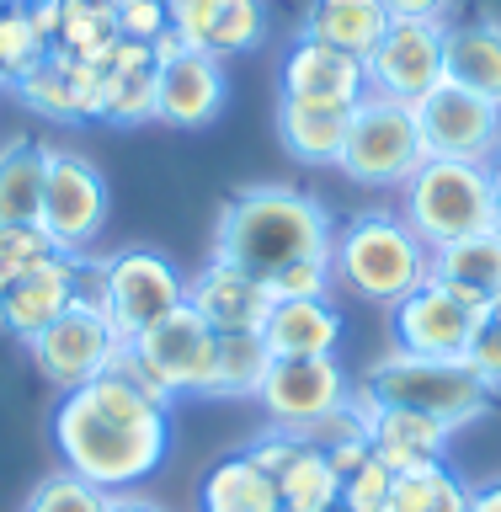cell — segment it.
<instances>
[{
  "mask_svg": "<svg viewBox=\"0 0 501 512\" xmlns=\"http://www.w3.org/2000/svg\"><path fill=\"white\" fill-rule=\"evenodd\" d=\"M171 443V406L144 395L123 374H102L59 400L54 411V448L64 470L102 491H134L166 464Z\"/></svg>",
  "mask_w": 501,
  "mask_h": 512,
  "instance_id": "obj_1",
  "label": "cell"
},
{
  "mask_svg": "<svg viewBox=\"0 0 501 512\" xmlns=\"http://www.w3.org/2000/svg\"><path fill=\"white\" fill-rule=\"evenodd\" d=\"M331 246H336L331 208L315 192L278 187V182L240 187L219 208V224H214V256L256 272V278H272V272H283L288 262H304V256H331Z\"/></svg>",
  "mask_w": 501,
  "mask_h": 512,
  "instance_id": "obj_2",
  "label": "cell"
},
{
  "mask_svg": "<svg viewBox=\"0 0 501 512\" xmlns=\"http://www.w3.org/2000/svg\"><path fill=\"white\" fill-rule=\"evenodd\" d=\"M331 272L347 294H358L379 310H395L411 288L427 283L432 272V251L416 240V230L400 214H384V208H368L352 224L336 230L331 246Z\"/></svg>",
  "mask_w": 501,
  "mask_h": 512,
  "instance_id": "obj_3",
  "label": "cell"
},
{
  "mask_svg": "<svg viewBox=\"0 0 501 512\" xmlns=\"http://www.w3.org/2000/svg\"><path fill=\"white\" fill-rule=\"evenodd\" d=\"M219 358V331H208V320L192 304H176L166 320H155L150 331H139L134 342L112 347L107 374H123L139 384L144 395H155L160 406H171L176 395H203L214 379Z\"/></svg>",
  "mask_w": 501,
  "mask_h": 512,
  "instance_id": "obj_4",
  "label": "cell"
},
{
  "mask_svg": "<svg viewBox=\"0 0 501 512\" xmlns=\"http://www.w3.org/2000/svg\"><path fill=\"white\" fill-rule=\"evenodd\" d=\"M400 219L411 224L427 251L496 230L491 171L475 160H422V171L400 187Z\"/></svg>",
  "mask_w": 501,
  "mask_h": 512,
  "instance_id": "obj_5",
  "label": "cell"
},
{
  "mask_svg": "<svg viewBox=\"0 0 501 512\" xmlns=\"http://www.w3.org/2000/svg\"><path fill=\"white\" fill-rule=\"evenodd\" d=\"M363 384L384 400V406L427 411L454 432L480 422V416L491 411V390L480 384V374L464 358H416V352L390 347L379 363H368Z\"/></svg>",
  "mask_w": 501,
  "mask_h": 512,
  "instance_id": "obj_6",
  "label": "cell"
},
{
  "mask_svg": "<svg viewBox=\"0 0 501 512\" xmlns=\"http://www.w3.org/2000/svg\"><path fill=\"white\" fill-rule=\"evenodd\" d=\"M427 160L422 128H416L411 102H395V96L368 91L358 107H352L347 123V144L336 171L358 187H406Z\"/></svg>",
  "mask_w": 501,
  "mask_h": 512,
  "instance_id": "obj_7",
  "label": "cell"
},
{
  "mask_svg": "<svg viewBox=\"0 0 501 512\" xmlns=\"http://www.w3.org/2000/svg\"><path fill=\"white\" fill-rule=\"evenodd\" d=\"M91 278H96V299H102L107 326L118 342H134L139 331L166 320L176 304H187V278L171 267V256H160L150 246L112 251L107 262L91 267Z\"/></svg>",
  "mask_w": 501,
  "mask_h": 512,
  "instance_id": "obj_8",
  "label": "cell"
},
{
  "mask_svg": "<svg viewBox=\"0 0 501 512\" xmlns=\"http://www.w3.org/2000/svg\"><path fill=\"white\" fill-rule=\"evenodd\" d=\"M112 214V192L107 176L91 155L64 150V144H48V176H43V208L38 224L43 235L54 240V251L64 256H86L91 240L107 230Z\"/></svg>",
  "mask_w": 501,
  "mask_h": 512,
  "instance_id": "obj_9",
  "label": "cell"
},
{
  "mask_svg": "<svg viewBox=\"0 0 501 512\" xmlns=\"http://www.w3.org/2000/svg\"><path fill=\"white\" fill-rule=\"evenodd\" d=\"M112 347H118V336H112L107 310H102V299H96L91 267H86V283H80V294H75L70 310L27 342L38 374L54 384L59 395H70V390H80V384L102 379L107 363H112Z\"/></svg>",
  "mask_w": 501,
  "mask_h": 512,
  "instance_id": "obj_10",
  "label": "cell"
},
{
  "mask_svg": "<svg viewBox=\"0 0 501 512\" xmlns=\"http://www.w3.org/2000/svg\"><path fill=\"white\" fill-rule=\"evenodd\" d=\"M416 112V128H422V144H427V160H486L501 150V107L486 102V96L454 86H432L422 102H411Z\"/></svg>",
  "mask_w": 501,
  "mask_h": 512,
  "instance_id": "obj_11",
  "label": "cell"
},
{
  "mask_svg": "<svg viewBox=\"0 0 501 512\" xmlns=\"http://www.w3.org/2000/svg\"><path fill=\"white\" fill-rule=\"evenodd\" d=\"M480 320H486L480 304L459 299L438 278H427L422 288H411L390 310V336L400 352H416V358H464L475 331H480Z\"/></svg>",
  "mask_w": 501,
  "mask_h": 512,
  "instance_id": "obj_12",
  "label": "cell"
},
{
  "mask_svg": "<svg viewBox=\"0 0 501 512\" xmlns=\"http://www.w3.org/2000/svg\"><path fill=\"white\" fill-rule=\"evenodd\" d=\"M368 91L395 102H422L432 86H443V22H400L390 16L384 38L363 54Z\"/></svg>",
  "mask_w": 501,
  "mask_h": 512,
  "instance_id": "obj_13",
  "label": "cell"
},
{
  "mask_svg": "<svg viewBox=\"0 0 501 512\" xmlns=\"http://www.w3.org/2000/svg\"><path fill=\"white\" fill-rule=\"evenodd\" d=\"M352 395L347 374L336 368V358H272L267 379H262V411L272 427L304 432L315 427L320 416L342 411Z\"/></svg>",
  "mask_w": 501,
  "mask_h": 512,
  "instance_id": "obj_14",
  "label": "cell"
},
{
  "mask_svg": "<svg viewBox=\"0 0 501 512\" xmlns=\"http://www.w3.org/2000/svg\"><path fill=\"white\" fill-rule=\"evenodd\" d=\"M86 267L91 262H80V256H64L54 251L48 262H38L32 272H22L6 294H0V331L16 336V342H32L43 326H54V320L75 304L80 294V283H86Z\"/></svg>",
  "mask_w": 501,
  "mask_h": 512,
  "instance_id": "obj_15",
  "label": "cell"
},
{
  "mask_svg": "<svg viewBox=\"0 0 501 512\" xmlns=\"http://www.w3.org/2000/svg\"><path fill=\"white\" fill-rule=\"evenodd\" d=\"M224 96H230V75H224V59L214 54L182 48L176 59L155 64V123L208 128L224 112Z\"/></svg>",
  "mask_w": 501,
  "mask_h": 512,
  "instance_id": "obj_16",
  "label": "cell"
},
{
  "mask_svg": "<svg viewBox=\"0 0 501 512\" xmlns=\"http://www.w3.org/2000/svg\"><path fill=\"white\" fill-rule=\"evenodd\" d=\"M347 400H352V411L363 416L368 443H374V459L390 464V470H416V464L443 459L448 438H454V427H443L438 416L406 411V406H384V400L368 390V384H358Z\"/></svg>",
  "mask_w": 501,
  "mask_h": 512,
  "instance_id": "obj_17",
  "label": "cell"
},
{
  "mask_svg": "<svg viewBox=\"0 0 501 512\" xmlns=\"http://www.w3.org/2000/svg\"><path fill=\"white\" fill-rule=\"evenodd\" d=\"M187 304L208 320V331L224 336V331H262V320L278 299H272L267 278L208 256V267L198 272V278H187Z\"/></svg>",
  "mask_w": 501,
  "mask_h": 512,
  "instance_id": "obj_18",
  "label": "cell"
},
{
  "mask_svg": "<svg viewBox=\"0 0 501 512\" xmlns=\"http://www.w3.org/2000/svg\"><path fill=\"white\" fill-rule=\"evenodd\" d=\"M283 96L294 102H326V107H358L368 96V75L358 54H342L331 43L299 38L283 59Z\"/></svg>",
  "mask_w": 501,
  "mask_h": 512,
  "instance_id": "obj_19",
  "label": "cell"
},
{
  "mask_svg": "<svg viewBox=\"0 0 501 512\" xmlns=\"http://www.w3.org/2000/svg\"><path fill=\"white\" fill-rule=\"evenodd\" d=\"M11 91L22 96L32 112H43V118L80 123V118H96V112H102V64L70 59V54H54V48H48V59L32 75L16 80Z\"/></svg>",
  "mask_w": 501,
  "mask_h": 512,
  "instance_id": "obj_20",
  "label": "cell"
},
{
  "mask_svg": "<svg viewBox=\"0 0 501 512\" xmlns=\"http://www.w3.org/2000/svg\"><path fill=\"white\" fill-rule=\"evenodd\" d=\"M107 123H155V54L150 43L118 38L112 54L102 59V112Z\"/></svg>",
  "mask_w": 501,
  "mask_h": 512,
  "instance_id": "obj_21",
  "label": "cell"
},
{
  "mask_svg": "<svg viewBox=\"0 0 501 512\" xmlns=\"http://www.w3.org/2000/svg\"><path fill=\"white\" fill-rule=\"evenodd\" d=\"M262 342L272 358H336L342 315L331 299H278L262 320Z\"/></svg>",
  "mask_w": 501,
  "mask_h": 512,
  "instance_id": "obj_22",
  "label": "cell"
},
{
  "mask_svg": "<svg viewBox=\"0 0 501 512\" xmlns=\"http://www.w3.org/2000/svg\"><path fill=\"white\" fill-rule=\"evenodd\" d=\"M347 123H352V107L278 96V139L299 166H336L342 144H347Z\"/></svg>",
  "mask_w": 501,
  "mask_h": 512,
  "instance_id": "obj_23",
  "label": "cell"
},
{
  "mask_svg": "<svg viewBox=\"0 0 501 512\" xmlns=\"http://www.w3.org/2000/svg\"><path fill=\"white\" fill-rule=\"evenodd\" d=\"M443 80L501 107V22L443 27Z\"/></svg>",
  "mask_w": 501,
  "mask_h": 512,
  "instance_id": "obj_24",
  "label": "cell"
},
{
  "mask_svg": "<svg viewBox=\"0 0 501 512\" xmlns=\"http://www.w3.org/2000/svg\"><path fill=\"white\" fill-rule=\"evenodd\" d=\"M427 278H438L443 288H454L459 299H470L486 310V304L501 299V235L486 230V235H464L454 246H438Z\"/></svg>",
  "mask_w": 501,
  "mask_h": 512,
  "instance_id": "obj_25",
  "label": "cell"
},
{
  "mask_svg": "<svg viewBox=\"0 0 501 512\" xmlns=\"http://www.w3.org/2000/svg\"><path fill=\"white\" fill-rule=\"evenodd\" d=\"M384 27H390V11L384 0H310L304 6V22H299V38H315V43H331L342 54H368Z\"/></svg>",
  "mask_w": 501,
  "mask_h": 512,
  "instance_id": "obj_26",
  "label": "cell"
},
{
  "mask_svg": "<svg viewBox=\"0 0 501 512\" xmlns=\"http://www.w3.org/2000/svg\"><path fill=\"white\" fill-rule=\"evenodd\" d=\"M198 502H203V512H283L278 480H272L251 454L219 459L214 470L203 475Z\"/></svg>",
  "mask_w": 501,
  "mask_h": 512,
  "instance_id": "obj_27",
  "label": "cell"
},
{
  "mask_svg": "<svg viewBox=\"0 0 501 512\" xmlns=\"http://www.w3.org/2000/svg\"><path fill=\"white\" fill-rule=\"evenodd\" d=\"M48 176V144L16 134L0 144V224H38Z\"/></svg>",
  "mask_w": 501,
  "mask_h": 512,
  "instance_id": "obj_28",
  "label": "cell"
},
{
  "mask_svg": "<svg viewBox=\"0 0 501 512\" xmlns=\"http://www.w3.org/2000/svg\"><path fill=\"white\" fill-rule=\"evenodd\" d=\"M272 368V352L262 342V331H224L219 336V358H214V379H208V400H256L262 379Z\"/></svg>",
  "mask_w": 501,
  "mask_h": 512,
  "instance_id": "obj_29",
  "label": "cell"
},
{
  "mask_svg": "<svg viewBox=\"0 0 501 512\" xmlns=\"http://www.w3.org/2000/svg\"><path fill=\"white\" fill-rule=\"evenodd\" d=\"M272 480H278L283 512H336L342 507V475L331 470L326 448H315V443H299V454Z\"/></svg>",
  "mask_w": 501,
  "mask_h": 512,
  "instance_id": "obj_30",
  "label": "cell"
},
{
  "mask_svg": "<svg viewBox=\"0 0 501 512\" xmlns=\"http://www.w3.org/2000/svg\"><path fill=\"white\" fill-rule=\"evenodd\" d=\"M118 38L123 32H118V11L112 6H102V0H64V16H59V32H54V54L102 64Z\"/></svg>",
  "mask_w": 501,
  "mask_h": 512,
  "instance_id": "obj_31",
  "label": "cell"
},
{
  "mask_svg": "<svg viewBox=\"0 0 501 512\" xmlns=\"http://www.w3.org/2000/svg\"><path fill=\"white\" fill-rule=\"evenodd\" d=\"M267 32V16H262V0H224V6L208 16L203 38L192 43L198 54H214V59H235V54H251Z\"/></svg>",
  "mask_w": 501,
  "mask_h": 512,
  "instance_id": "obj_32",
  "label": "cell"
},
{
  "mask_svg": "<svg viewBox=\"0 0 501 512\" xmlns=\"http://www.w3.org/2000/svg\"><path fill=\"white\" fill-rule=\"evenodd\" d=\"M43 59H48V43H43V32L32 27V16L22 6H6L0 11V80L16 86V80L32 75Z\"/></svg>",
  "mask_w": 501,
  "mask_h": 512,
  "instance_id": "obj_33",
  "label": "cell"
},
{
  "mask_svg": "<svg viewBox=\"0 0 501 512\" xmlns=\"http://www.w3.org/2000/svg\"><path fill=\"white\" fill-rule=\"evenodd\" d=\"M22 512H107V491L91 486V480H80L75 470H54L48 480L32 486Z\"/></svg>",
  "mask_w": 501,
  "mask_h": 512,
  "instance_id": "obj_34",
  "label": "cell"
},
{
  "mask_svg": "<svg viewBox=\"0 0 501 512\" xmlns=\"http://www.w3.org/2000/svg\"><path fill=\"white\" fill-rule=\"evenodd\" d=\"M48 256H54V240L43 235V224H0V294Z\"/></svg>",
  "mask_w": 501,
  "mask_h": 512,
  "instance_id": "obj_35",
  "label": "cell"
},
{
  "mask_svg": "<svg viewBox=\"0 0 501 512\" xmlns=\"http://www.w3.org/2000/svg\"><path fill=\"white\" fill-rule=\"evenodd\" d=\"M331 283H336L331 256H304V262H288L283 272H272V278H267L272 299H326Z\"/></svg>",
  "mask_w": 501,
  "mask_h": 512,
  "instance_id": "obj_36",
  "label": "cell"
},
{
  "mask_svg": "<svg viewBox=\"0 0 501 512\" xmlns=\"http://www.w3.org/2000/svg\"><path fill=\"white\" fill-rule=\"evenodd\" d=\"M390 480H395L390 464H379L368 454L363 470L342 480V512H384L390 507Z\"/></svg>",
  "mask_w": 501,
  "mask_h": 512,
  "instance_id": "obj_37",
  "label": "cell"
},
{
  "mask_svg": "<svg viewBox=\"0 0 501 512\" xmlns=\"http://www.w3.org/2000/svg\"><path fill=\"white\" fill-rule=\"evenodd\" d=\"M464 363L480 374V384L496 395L501 390V315L486 304V320H480V331H475V342H470V352H464Z\"/></svg>",
  "mask_w": 501,
  "mask_h": 512,
  "instance_id": "obj_38",
  "label": "cell"
},
{
  "mask_svg": "<svg viewBox=\"0 0 501 512\" xmlns=\"http://www.w3.org/2000/svg\"><path fill=\"white\" fill-rule=\"evenodd\" d=\"M166 27H171L166 0H134L128 11H118V32H123V38H134V43H155Z\"/></svg>",
  "mask_w": 501,
  "mask_h": 512,
  "instance_id": "obj_39",
  "label": "cell"
},
{
  "mask_svg": "<svg viewBox=\"0 0 501 512\" xmlns=\"http://www.w3.org/2000/svg\"><path fill=\"white\" fill-rule=\"evenodd\" d=\"M299 443H304V438H299V432H288V427H267V432H262V438H256V443L246 448V454H251L256 464H262V470H267V475H278V470H283V464H288V459H294V454H299Z\"/></svg>",
  "mask_w": 501,
  "mask_h": 512,
  "instance_id": "obj_40",
  "label": "cell"
},
{
  "mask_svg": "<svg viewBox=\"0 0 501 512\" xmlns=\"http://www.w3.org/2000/svg\"><path fill=\"white\" fill-rule=\"evenodd\" d=\"M224 6V0H166V11H171V27L187 38V48L203 38V27H208V16H214Z\"/></svg>",
  "mask_w": 501,
  "mask_h": 512,
  "instance_id": "obj_41",
  "label": "cell"
},
{
  "mask_svg": "<svg viewBox=\"0 0 501 512\" xmlns=\"http://www.w3.org/2000/svg\"><path fill=\"white\" fill-rule=\"evenodd\" d=\"M384 11L400 16V22H443L459 11V0H384Z\"/></svg>",
  "mask_w": 501,
  "mask_h": 512,
  "instance_id": "obj_42",
  "label": "cell"
},
{
  "mask_svg": "<svg viewBox=\"0 0 501 512\" xmlns=\"http://www.w3.org/2000/svg\"><path fill=\"white\" fill-rule=\"evenodd\" d=\"M368 454H374V443H368V438H352V443H336V448H326V459H331V470L336 475H358L363 470V464H368Z\"/></svg>",
  "mask_w": 501,
  "mask_h": 512,
  "instance_id": "obj_43",
  "label": "cell"
},
{
  "mask_svg": "<svg viewBox=\"0 0 501 512\" xmlns=\"http://www.w3.org/2000/svg\"><path fill=\"white\" fill-rule=\"evenodd\" d=\"M107 512H166V507L144 491H107Z\"/></svg>",
  "mask_w": 501,
  "mask_h": 512,
  "instance_id": "obj_44",
  "label": "cell"
},
{
  "mask_svg": "<svg viewBox=\"0 0 501 512\" xmlns=\"http://www.w3.org/2000/svg\"><path fill=\"white\" fill-rule=\"evenodd\" d=\"M470 512H501V475L470 491Z\"/></svg>",
  "mask_w": 501,
  "mask_h": 512,
  "instance_id": "obj_45",
  "label": "cell"
},
{
  "mask_svg": "<svg viewBox=\"0 0 501 512\" xmlns=\"http://www.w3.org/2000/svg\"><path fill=\"white\" fill-rule=\"evenodd\" d=\"M486 171H491V192H496V214H501V150L486 160Z\"/></svg>",
  "mask_w": 501,
  "mask_h": 512,
  "instance_id": "obj_46",
  "label": "cell"
},
{
  "mask_svg": "<svg viewBox=\"0 0 501 512\" xmlns=\"http://www.w3.org/2000/svg\"><path fill=\"white\" fill-rule=\"evenodd\" d=\"M102 6H112V11H128V6H134V0H102Z\"/></svg>",
  "mask_w": 501,
  "mask_h": 512,
  "instance_id": "obj_47",
  "label": "cell"
},
{
  "mask_svg": "<svg viewBox=\"0 0 501 512\" xmlns=\"http://www.w3.org/2000/svg\"><path fill=\"white\" fill-rule=\"evenodd\" d=\"M491 310H496V315H501V299H496V304H491Z\"/></svg>",
  "mask_w": 501,
  "mask_h": 512,
  "instance_id": "obj_48",
  "label": "cell"
},
{
  "mask_svg": "<svg viewBox=\"0 0 501 512\" xmlns=\"http://www.w3.org/2000/svg\"><path fill=\"white\" fill-rule=\"evenodd\" d=\"M496 235H501V214H496Z\"/></svg>",
  "mask_w": 501,
  "mask_h": 512,
  "instance_id": "obj_49",
  "label": "cell"
},
{
  "mask_svg": "<svg viewBox=\"0 0 501 512\" xmlns=\"http://www.w3.org/2000/svg\"><path fill=\"white\" fill-rule=\"evenodd\" d=\"M6 6H11V0H0V11H6Z\"/></svg>",
  "mask_w": 501,
  "mask_h": 512,
  "instance_id": "obj_50",
  "label": "cell"
},
{
  "mask_svg": "<svg viewBox=\"0 0 501 512\" xmlns=\"http://www.w3.org/2000/svg\"><path fill=\"white\" fill-rule=\"evenodd\" d=\"M0 86H6V80H0Z\"/></svg>",
  "mask_w": 501,
  "mask_h": 512,
  "instance_id": "obj_51",
  "label": "cell"
},
{
  "mask_svg": "<svg viewBox=\"0 0 501 512\" xmlns=\"http://www.w3.org/2000/svg\"><path fill=\"white\" fill-rule=\"evenodd\" d=\"M336 512H342V507H336Z\"/></svg>",
  "mask_w": 501,
  "mask_h": 512,
  "instance_id": "obj_52",
  "label": "cell"
}]
</instances>
